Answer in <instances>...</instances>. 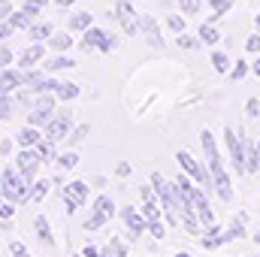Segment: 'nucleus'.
<instances>
[{
  "instance_id": "c756f323",
  "label": "nucleus",
  "mask_w": 260,
  "mask_h": 257,
  "mask_svg": "<svg viewBox=\"0 0 260 257\" xmlns=\"http://www.w3.org/2000/svg\"><path fill=\"white\" fill-rule=\"evenodd\" d=\"M76 97H82V88H79L76 82H61V85H58V100H64V103H73Z\"/></svg>"
},
{
  "instance_id": "9d476101",
  "label": "nucleus",
  "mask_w": 260,
  "mask_h": 257,
  "mask_svg": "<svg viewBox=\"0 0 260 257\" xmlns=\"http://www.w3.org/2000/svg\"><path fill=\"white\" fill-rule=\"evenodd\" d=\"M43 133L49 136V139H55V142H67V136L73 133V115L61 109V112H55V118L43 127Z\"/></svg>"
},
{
  "instance_id": "f03ea898",
  "label": "nucleus",
  "mask_w": 260,
  "mask_h": 257,
  "mask_svg": "<svg viewBox=\"0 0 260 257\" xmlns=\"http://www.w3.org/2000/svg\"><path fill=\"white\" fill-rule=\"evenodd\" d=\"M176 164H179V170H182V173H188V176L194 179L203 191L215 194V182H212V173H209V167H206L203 160H197L191 151L179 148V151H176Z\"/></svg>"
},
{
  "instance_id": "603ef678",
  "label": "nucleus",
  "mask_w": 260,
  "mask_h": 257,
  "mask_svg": "<svg viewBox=\"0 0 260 257\" xmlns=\"http://www.w3.org/2000/svg\"><path fill=\"white\" fill-rule=\"evenodd\" d=\"M12 34H15V27H12L9 21H0V43H3V40H9Z\"/></svg>"
},
{
  "instance_id": "5fc2aeb1",
  "label": "nucleus",
  "mask_w": 260,
  "mask_h": 257,
  "mask_svg": "<svg viewBox=\"0 0 260 257\" xmlns=\"http://www.w3.org/2000/svg\"><path fill=\"white\" fill-rule=\"evenodd\" d=\"M82 257H100V248L97 245H85L82 248Z\"/></svg>"
},
{
  "instance_id": "864d4df0",
  "label": "nucleus",
  "mask_w": 260,
  "mask_h": 257,
  "mask_svg": "<svg viewBox=\"0 0 260 257\" xmlns=\"http://www.w3.org/2000/svg\"><path fill=\"white\" fill-rule=\"evenodd\" d=\"M12 15V3L9 0H0V21H6Z\"/></svg>"
},
{
  "instance_id": "6ab92c4d",
  "label": "nucleus",
  "mask_w": 260,
  "mask_h": 257,
  "mask_svg": "<svg viewBox=\"0 0 260 257\" xmlns=\"http://www.w3.org/2000/svg\"><path fill=\"white\" fill-rule=\"evenodd\" d=\"M0 85H3L6 91H18V88L24 85V70H12V67L0 70Z\"/></svg>"
},
{
  "instance_id": "c03bdc74",
  "label": "nucleus",
  "mask_w": 260,
  "mask_h": 257,
  "mask_svg": "<svg viewBox=\"0 0 260 257\" xmlns=\"http://www.w3.org/2000/svg\"><path fill=\"white\" fill-rule=\"evenodd\" d=\"M109 245H112L115 257H127V242H124L121 236H112V239H109Z\"/></svg>"
},
{
  "instance_id": "69168bd1",
  "label": "nucleus",
  "mask_w": 260,
  "mask_h": 257,
  "mask_svg": "<svg viewBox=\"0 0 260 257\" xmlns=\"http://www.w3.org/2000/svg\"><path fill=\"white\" fill-rule=\"evenodd\" d=\"M257 148H260V142H257Z\"/></svg>"
},
{
  "instance_id": "49530a36",
  "label": "nucleus",
  "mask_w": 260,
  "mask_h": 257,
  "mask_svg": "<svg viewBox=\"0 0 260 257\" xmlns=\"http://www.w3.org/2000/svg\"><path fill=\"white\" fill-rule=\"evenodd\" d=\"M115 49H118V37H112V34H106L97 52H115Z\"/></svg>"
},
{
  "instance_id": "72a5a7b5",
  "label": "nucleus",
  "mask_w": 260,
  "mask_h": 257,
  "mask_svg": "<svg viewBox=\"0 0 260 257\" xmlns=\"http://www.w3.org/2000/svg\"><path fill=\"white\" fill-rule=\"evenodd\" d=\"M176 46L185 49V52H194V49H200L203 43H200V37H191V34H176Z\"/></svg>"
},
{
  "instance_id": "aec40b11",
  "label": "nucleus",
  "mask_w": 260,
  "mask_h": 257,
  "mask_svg": "<svg viewBox=\"0 0 260 257\" xmlns=\"http://www.w3.org/2000/svg\"><path fill=\"white\" fill-rule=\"evenodd\" d=\"M82 164V154L76 151V148H67V151H61L58 157H55V167H58V173H70V170H76Z\"/></svg>"
},
{
  "instance_id": "7ed1b4c3",
  "label": "nucleus",
  "mask_w": 260,
  "mask_h": 257,
  "mask_svg": "<svg viewBox=\"0 0 260 257\" xmlns=\"http://www.w3.org/2000/svg\"><path fill=\"white\" fill-rule=\"evenodd\" d=\"M0 200H9L15 206L30 203V185L21 179L18 167L15 170H3V176H0Z\"/></svg>"
},
{
  "instance_id": "a19ab883",
  "label": "nucleus",
  "mask_w": 260,
  "mask_h": 257,
  "mask_svg": "<svg viewBox=\"0 0 260 257\" xmlns=\"http://www.w3.org/2000/svg\"><path fill=\"white\" fill-rule=\"evenodd\" d=\"M200 6H203L200 0H179V12H182V15H197Z\"/></svg>"
},
{
  "instance_id": "b1692460",
  "label": "nucleus",
  "mask_w": 260,
  "mask_h": 257,
  "mask_svg": "<svg viewBox=\"0 0 260 257\" xmlns=\"http://www.w3.org/2000/svg\"><path fill=\"white\" fill-rule=\"evenodd\" d=\"M27 34H30V40H34V43H49V40H52V34H55V24H49V21H34Z\"/></svg>"
},
{
  "instance_id": "1a4fd4ad",
  "label": "nucleus",
  "mask_w": 260,
  "mask_h": 257,
  "mask_svg": "<svg viewBox=\"0 0 260 257\" xmlns=\"http://www.w3.org/2000/svg\"><path fill=\"white\" fill-rule=\"evenodd\" d=\"M115 18H118V24H121V30L127 34V37H142V27H139V12L133 9V3L130 0H115Z\"/></svg>"
},
{
  "instance_id": "0eeeda50",
  "label": "nucleus",
  "mask_w": 260,
  "mask_h": 257,
  "mask_svg": "<svg viewBox=\"0 0 260 257\" xmlns=\"http://www.w3.org/2000/svg\"><path fill=\"white\" fill-rule=\"evenodd\" d=\"M118 218H121V224H124V230H127V239H130V242H136V239H142V236L148 233V221H145L142 209L121 206V209H118Z\"/></svg>"
},
{
  "instance_id": "39448f33",
  "label": "nucleus",
  "mask_w": 260,
  "mask_h": 257,
  "mask_svg": "<svg viewBox=\"0 0 260 257\" xmlns=\"http://www.w3.org/2000/svg\"><path fill=\"white\" fill-rule=\"evenodd\" d=\"M58 112V94H40L37 103L27 109V124L34 127H46Z\"/></svg>"
},
{
  "instance_id": "de8ad7c7",
  "label": "nucleus",
  "mask_w": 260,
  "mask_h": 257,
  "mask_svg": "<svg viewBox=\"0 0 260 257\" xmlns=\"http://www.w3.org/2000/svg\"><path fill=\"white\" fill-rule=\"evenodd\" d=\"M245 52H248V55H257V52H260V34H257V30L245 40Z\"/></svg>"
},
{
  "instance_id": "4c0bfd02",
  "label": "nucleus",
  "mask_w": 260,
  "mask_h": 257,
  "mask_svg": "<svg viewBox=\"0 0 260 257\" xmlns=\"http://www.w3.org/2000/svg\"><path fill=\"white\" fill-rule=\"evenodd\" d=\"M167 227H170V224H167L164 218H157V221H148V236H154V239L160 242V239L167 236Z\"/></svg>"
},
{
  "instance_id": "393cba45",
  "label": "nucleus",
  "mask_w": 260,
  "mask_h": 257,
  "mask_svg": "<svg viewBox=\"0 0 260 257\" xmlns=\"http://www.w3.org/2000/svg\"><path fill=\"white\" fill-rule=\"evenodd\" d=\"M76 67V58H70V55H61V52H55V58H49L46 61V73H61V70H73Z\"/></svg>"
},
{
  "instance_id": "8fccbe9b",
  "label": "nucleus",
  "mask_w": 260,
  "mask_h": 257,
  "mask_svg": "<svg viewBox=\"0 0 260 257\" xmlns=\"http://www.w3.org/2000/svg\"><path fill=\"white\" fill-rule=\"evenodd\" d=\"M15 145H18L15 139H0V157H9L15 151Z\"/></svg>"
},
{
  "instance_id": "c85d7f7f",
  "label": "nucleus",
  "mask_w": 260,
  "mask_h": 257,
  "mask_svg": "<svg viewBox=\"0 0 260 257\" xmlns=\"http://www.w3.org/2000/svg\"><path fill=\"white\" fill-rule=\"evenodd\" d=\"M55 185V179H37L34 185H30V203H40V200H46V194L49 188Z\"/></svg>"
},
{
  "instance_id": "4be33fe9",
  "label": "nucleus",
  "mask_w": 260,
  "mask_h": 257,
  "mask_svg": "<svg viewBox=\"0 0 260 257\" xmlns=\"http://www.w3.org/2000/svg\"><path fill=\"white\" fill-rule=\"evenodd\" d=\"M49 49H55V52L67 55V52L73 49V30H55L52 40H49Z\"/></svg>"
},
{
  "instance_id": "bf43d9fd",
  "label": "nucleus",
  "mask_w": 260,
  "mask_h": 257,
  "mask_svg": "<svg viewBox=\"0 0 260 257\" xmlns=\"http://www.w3.org/2000/svg\"><path fill=\"white\" fill-rule=\"evenodd\" d=\"M6 94H12V91H6V88H3V85H0V100H3V97H6Z\"/></svg>"
},
{
  "instance_id": "423d86ee",
  "label": "nucleus",
  "mask_w": 260,
  "mask_h": 257,
  "mask_svg": "<svg viewBox=\"0 0 260 257\" xmlns=\"http://www.w3.org/2000/svg\"><path fill=\"white\" fill-rule=\"evenodd\" d=\"M61 200H64L67 215H76L91 200V185L88 182H67L64 188H61Z\"/></svg>"
},
{
  "instance_id": "052dcab7",
  "label": "nucleus",
  "mask_w": 260,
  "mask_h": 257,
  "mask_svg": "<svg viewBox=\"0 0 260 257\" xmlns=\"http://www.w3.org/2000/svg\"><path fill=\"white\" fill-rule=\"evenodd\" d=\"M251 242H257V245H260V230L254 233V236H251Z\"/></svg>"
},
{
  "instance_id": "09e8293b",
  "label": "nucleus",
  "mask_w": 260,
  "mask_h": 257,
  "mask_svg": "<svg viewBox=\"0 0 260 257\" xmlns=\"http://www.w3.org/2000/svg\"><path fill=\"white\" fill-rule=\"evenodd\" d=\"M12 61H15V55L9 52V46H0V70L12 67Z\"/></svg>"
},
{
  "instance_id": "6e6d98bb",
  "label": "nucleus",
  "mask_w": 260,
  "mask_h": 257,
  "mask_svg": "<svg viewBox=\"0 0 260 257\" xmlns=\"http://www.w3.org/2000/svg\"><path fill=\"white\" fill-rule=\"evenodd\" d=\"M100 257H115V251H112V245H109V242L100 248Z\"/></svg>"
},
{
  "instance_id": "e2e57ef3",
  "label": "nucleus",
  "mask_w": 260,
  "mask_h": 257,
  "mask_svg": "<svg viewBox=\"0 0 260 257\" xmlns=\"http://www.w3.org/2000/svg\"><path fill=\"white\" fill-rule=\"evenodd\" d=\"M254 24H257V34H260V12L254 15Z\"/></svg>"
},
{
  "instance_id": "2eb2a0df",
  "label": "nucleus",
  "mask_w": 260,
  "mask_h": 257,
  "mask_svg": "<svg viewBox=\"0 0 260 257\" xmlns=\"http://www.w3.org/2000/svg\"><path fill=\"white\" fill-rule=\"evenodd\" d=\"M103 37H106V30H103V27H97V24H91V27H88V30L82 34V40H79L82 52H94V49H100Z\"/></svg>"
},
{
  "instance_id": "13d9d810",
  "label": "nucleus",
  "mask_w": 260,
  "mask_h": 257,
  "mask_svg": "<svg viewBox=\"0 0 260 257\" xmlns=\"http://www.w3.org/2000/svg\"><path fill=\"white\" fill-rule=\"evenodd\" d=\"M251 73L260 79V58H254V61H251Z\"/></svg>"
},
{
  "instance_id": "a211bd4d",
  "label": "nucleus",
  "mask_w": 260,
  "mask_h": 257,
  "mask_svg": "<svg viewBox=\"0 0 260 257\" xmlns=\"http://www.w3.org/2000/svg\"><path fill=\"white\" fill-rule=\"evenodd\" d=\"M94 212L106 215L109 221H112V218H118V206H115L112 194H97V197H94Z\"/></svg>"
},
{
  "instance_id": "bb28decb",
  "label": "nucleus",
  "mask_w": 260,
  "mask_h": 257,
  "mask_svg": "<svg viewBox=\"0 0 260 257\" xmlns=\"http://www.w3.org/2000/svg\"><path fill=\"white\" fill-rule=\"evenodd\" d=\"M34 148L40 151V157H43V160H52V164H55V157L61 154V151H58V142H55V139H49V136H43V142H40V145H34Z\"/></svg>"
},
{
  "instance_id": "680f3d73",
  "label": "nucleus",
  "mask_w": 260,
  "mask_h": 257,
  "mask_svg": "<svg viewBox=\"0 0 260 257\" xmlns=\"http://www.w3.org/2000/svg\"><path fill=\"white\" fill-rule=\"evenodd\" d=\"M176 257H194V254H191V251H179Z\"/></svg>"
},
{
  "instance_id": "f8f14e48",
  "label": "nucleus",
  "mask_w": 260,
  "mask_h": 257,
  "mask_svg": "<svg viewBox=\"0 0 260 257\" xmlns=\"http://www.w3.org/2000/svg\"><path fill=\"white\" fill-rule=\"evenodd\" d=\"M43 58H46V46H43V43H30V46L21 52V58H18V70H30V67L40 64Z\"/></svg>"
},
{
  "instance_id": "7c9ffc66",
  "label": "nucleus",
  "mask_w": 260,
  "mask_h": 257,
  "mask_svg": "<svg viewBox=\"0 0 260 257\" xmlns=\"http://www.w3.org/2000/svg\"><path fill=\"white\" fill-rule=\"evenodd\" d=\"M212 67H215L218 73H224V76H227V73L233 70V61L227 58V52H221V49H215V52H212Z\"/></svg>"
},
{
  "instance_id": "ddd939ff",
  "label": "nucleus",
  "mask_w": 260,
  "mask_h": 257,
  "mask_svg": "<svg viewBox=\"0 0 260 257\" xmlns=\"http://www.w3.org/2000/svg\"><path fill=\"white\" fill-rule=\"evenodd\" d=\"M43 127H34V124H24V127L15 133V142H18V148H34V145H40L43 142Z\"/></svg>"
},
{
  "instance_id": "0e129e2a",
  "label": "nucleus",
  "mask_w": 260,
  "mask_h": 257,
  "mask_svg": "<svg viewBox=\"0 0 260 257\" xmlns=\"http://www.w3.org/2000/svg\"><path fill=\"white\" fill-rule=\"evenodd\" d=\"M73 257H82V254H73Z\"/></svg>"
},
{
  "instance_id": "5701e85b",
  "label": "nucleus",
  "mask_w": 260,
  "mask_h": 257,
  "mask_svg": "<svg viewBox=\"0 0 260 257\" xmlns=\"http://www.w3.org/2000/svg\"><path fill=\"white\" fill-rule=\"evenodd\" d=\"M254 173H260V148L257 142L248 139V145H245V176H254Z\"/></svg>"
},
{
  "instance_id": "473e14b6",
  "label": "nucleus",
  "mask_w": 260,
  "mask_h": 257,
  "mask_svg": "<svg viewBox=\"0 0 260 257\" xmlns=\"http://www.w3.org/2000/svg\"><path fill=\"white\" fill-rule=\"evenodd\" d=\"M209 3V9H212V18L209 21H218L227 9H233V0H206Z\"/></svg>"
},
{
  "instance_id": "20e7f679",
  "label": "nucleus",
  "mask_w": 260,
  "mask_h": 257,
  "mask_svg": "<svg viewBox=\"0 0 260 257\" xmlns=\"http://www.w3.org/2000/svg\"><path fill=\"white\" fill-rule=\"evenodd\" d=\"M224 145H227V157H230L233 173L245 176V145H248V133L245 130L224 127Z\"/></svg>"
},
{
  "instance_id": "3c124183",
  "label": "nucleus",
  "mask_w": 260,
  "mask_h": 257,
  "mask_svg": "<svg viewBox=\"0 0 260 257\" xmlns=\"http://www.w3.org/2000/svg\"><path fill=\"white\" fill-rule=\"evenodd\" d=\"M130 173H133L130 160H118V167H115V176H118V179H127Z\"/></svg>"
},
{
  "instance_id": "f704fd0d",
  "label": "nucleus",
  "mask_w": 260,
  "mask_h": 257,
  "mask_svg": "<svg viewBox=\"0 0 260 257\" xmlns=\"http://www.w3.org/2000/svg\"><path fill=\"white\" fill-rule=\"evenodd\" d=\"M88 133H91V124H88V121H82L79 127H73V133L67 136V145H70V148H73V145H79V142H82Z\"/></svg>"
},
{
  "instance_id": "412c9836",
  "label": "nucleus",
  "mask_w": 260,
  "mask_h": 257,
  "mask_svg": "<svg viewBox=\"0 0 260 257\" xmlns=\"http://www.w3.org/2000/svg\"><path fill=\"white\" fill-rule=\"evenodd\" d=\"M6 21H9V24H12L15 30H30V24L37 21V15H30V12H27V9L21 6V9H12V15H9Z\"/></svg>"
},
{
  "instance_id": "cd10ccee",
  "label": "nucleus",
  "mask_w": 260,
  "mask_h": 257,
  "mask_svg": "<svg viewBox=\"0 0 260 257\" xmlns=\"http://www.w3.org/2000/svg\"><path fill=\"white\" fill-rule=\"evenodd\" d=\"M245 236H248V233H245V224H242L239 218H233V221L224 227V239H227V242H236V239H245Z\"/></svg>"
},
{
  "instance_id": "37998d69",
  "label": "nucleus",
  "mask_w": 260,
  "mask_h": 257,
  "mask_svg": "<svg viewBox=\"0 0 260 257\" xmlns=\"http://www.w3.org/2000/svg\"><path fill=\"white\" fill-rule=\"evenodd\" d=\"M245 115H248L251 121H257L260 118V100L257 97H248V103H245Z\"/></svg>"
},
{
  "instance_id": "dca6fc26",
  "label": "nucleus",
  "mask_w": 260,
  "mask_h": 257,
  "mask_svg": "<svg viewBox=\"0 0 260 257\" xmlns=\"http://www.w3.org/2000/svg\"><path fill=\"white\" fill-rule=\"evenodd\" d=\"M34 233H37V239H40L46 248H52V245H55V233H52V227H49V218H46V215H37V218H34Z\"/></svg>"
},
{
  "instance_id": "9b49d317",
  "label": "nucleus",
  "mask_w": 260,
  "mask_h": 257,
  "mask_svg": "<svg viewBox=\"0 0 260 257\" xmlns=\"http://www.w3.org/2000/svg\"><path fill=\"white\" fill-rule=\"evenodd\" d=\"M139 27H142V37L151 49H164V34H160V24L154 21V15L139 12Z\"/></svg>"
},
{
  "instance_id": "2f4dec72",
  "label": "nucleus",
  "mask_w": 260,
  "mask_h": 257,
  "mask_svg": "<svg viewBox=\"0 0 260 257\" xmlns=\"http://www.w3.org/2000/svg\"><path fill=\"white\" fill-rule=\"evenodd\" d=\"M167 27H170L173 34H185V30H188V21H185L182 12H170V15H167Z\"/></svg>"
},
{
  "instance_id": "e433bc0d",
  "label": "nucleus",
  "mask_w": 260,
  "mask_h": 257,
  "mask_svg": "<svg viewBox=\"0 0 260 257\" xmlns=\"http://www.w3.org/2000/svg\"><path fill=\"white\" fill-rule=\"evenodd\" d=\"M248 73H251V67H248V61H236V64H233V70H230L227 76H230V82H242V79H245Z\"/></svg>"
},
{
  "instance_id": "6e6552de",
  "label": "nucleus",
  "mask_w": 260,
  "mask_h": 257,
  "mask_svg": "<svg viewBox=\"0 0 260 257\" xmlns=\"http://www.w3.org/2000/svg\"><path fill=\"white\" fill-rule=\"evenodd\" d=\"M40 164H43V157H40L37 148H18V151H15V167H18V173H21V179H24L27 185L37 182Z\"/></svg>"
},
{
  "instance_id": "58836bf2",
  "label": "nucleus",
  "mask_w": 260,
  "mask_h": 257,
  "mask_svg": "<svg viewBox=\"0 0 260 257\" xmlns=\"http://www.w3.org/2000/svg\"><path fill=\"white\" fill-rule=\"evenodd\" d=\"M200 245H203L206 251H215V248L227 245V239H224V233H218V236H200Z\"/></svg>"
},
{
  "instance_id": "79ce46f5",
  "label": "nucleus",
  "mask_w": 260,
  "mask_h": 257,
  "mask_svg": "<svg viewBox=\"0 0 260 257\" xmlns=\"http://www.w3.org/2000/svg\"><path fill=\"white\" fill-rule=\"evenodd\" d=\"M12 218H15V203L0 200V221H12Z\"/></svg>"
},
{
  "instance_id": "4d7b16f0",
  "label": "nucleus",
  "mask_w": 260,
  "mask_h": 257,
  "mask_svg": "<svg viewBox=\"0 0 260 257\" xmlns=\"http://www.w3.org/2000/svg\"><path fill=\"white\" fill-rule=\"evenodd\" d=\"M52 3H55V6H61V9H70L76 0H52Z\"/></svg>"
},
{
  "instance_id": "a878e982",
  "label": "nucleus",
  "mask_w": 260,
  "mask_h": 257,
  "mask_svg": "<svg viewBox=\"0 0 260 257\" xmlns=\"http://www.w3.org/2000/svg\"><path fill=\"white\" fill-rule=\"evenodd\" d=\"M58 85H61V82H58L52 73H46V76H43L37 85H30V88H34V94L40 97V94H58Z\"/></svg>"
},
{
  "instance_id": "f3484780",
  "label": "nucleus",
  "mask_w": 260,
  "mask_h": 257,
  "mask_svg": "<svg viewBox=\"0 0 260 257\" xmlns=\"http://www.w3.org/2000/svg\"><path fill=\"white\" fill-rule=\"evenodd\" d=\"M91 24H94V15H91L88 9H82V12H73V15H70L67 30H73V34H85Z\"/></svg>"
},
{
  "instance_id": "f257e3e1",
  "label": "nucleus",
  "mask_w": 260,
  "mask_h": 257,
  "mask_svg": "<svg viewBox=\"0 0 260 257\" xmlns=\"http://www.w3.org/2000/svg\"><path fill=\"white\" fill-rule=\"evenodd\" d=\"M200 145H203V157H206V167H209L212 182H215V197L221 203H233V182H230V173L224 167V157H221V148L215 142V133L203 130L200 133Z\"/></svg>"
},
{
  "instance_id": "4468645a",
  "label": "nucleus",
  "mask_w": 260,
  "mask_h": 257,
  "mask_svg": "<svg viewBox=\"0 0 260 257\" xmlns=\"http://www.w3.org/2000/svg\"><path fill=\"white\" fill-rule=\"evenodd\" d=\"M197 37H200V43L209 46V49H215V46L224 43V37H221V30L215 27V21H203V24L197 27Z\"/></svg>"
},
{
  "instance_id": "ea45409f",
  "label": "nucleus",
  "mask_w": 260,
  "mask_h": 257,
  "mask_svg": "<svg viewBox=\"0 0 260 257\" xmlns=\"http://www.w3.org/2000/svg\"><path fill=\"white\" fill-rule=\"evenodd\" d=\"M12 109H15V94H6V97L0 100V124L12 115Z\"/></svg>"
},
{
  "instance_id": "c9c22d12",
  "label": "nucleus",
  "mask_w": 260,
  "mask_h": 257,
  "mask_svg": "<svg viewBox=\"0 0 260 257\" xmlns=\"http://www.w3.org/2000/svg\"><path fill=\"white\" fill-rule=\"evenodd\" d=\"M106 221H109L106 215H100V212H91V218H85V224H82V227H85L88 233H94V230H100V227H106Z\"/></svg>"
},
{
  "instance_id": "a18cd8bd",
  "label": "nucleus",
  "mask_w": 260,
  "mask_h": 257,
  "mask_svg": "<svg viewBox=\"0 0 260 257\" xmlns=\"http://www.w3.org/2000/svg\"><path fill=\"white\" fill-rule=\"evenodd\" d=\"M9 257H30V251H27L18 239H9Z\"/></svg>"
}]
</instances>
